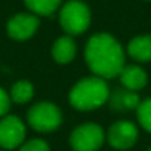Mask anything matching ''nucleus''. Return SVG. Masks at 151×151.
I'll return each mask as SVG.
<instances>
[{"label":"nucleus","mask_w":151,"mask_h":151,"mask_svg":"<svg viewBox=\"0 0 151 151\" xmlns=\"http://www.w3.org/2000/svg\"><path fill=\"white\" fill-rule=\"evenodd\" d=\"M85 58L89 70L101 79H113L124 68V50L107 33H98L88 40Z\"/></svg>","instance_id":"nucleus-1"},{"label":"nucleus","mask_w":151,"mask_h":151,"mask_svg":"<svg viewBox=\"0 0 151 151\" xmlns=\"http://www.w3.org/2000/svg\"><path fill=\"white\" fill-rule=\"evenodd\" d=\"M110 98V88L107 82L98 76L86 77L74 85L70 92V102L76 110L91 111L99 108Z\"/></svg>","instance_id":"nucleus-2"},{"label":"nucleus","mask_w":151,"mask_h":151,"mask_svg":"<svg viewBox=\"0 0 151 151\" xmlns=\"http://www.w3.org/2000/svg\"><path fill=\"white\" fill-rule=\"evenodd\" d=\"M59 22L68 36H79L89 28L91 11L80 0H70L59 12Z\"/></svg>","instance_id":"nucleus-3"},{"label":"nucleus","mask_w":151,"mask_h":151,"mask_svg":"<svg viewBox=\"0 0 151 151\" xmlns=\"http://www.w3.org/2000/svg\"><path fill=\"white\" fill-rule=\"evenodd\" d=\"M28 124L37 132H52L61 126V110L52 102L34 104L27 114Z\"/></svg>","instance_id":"nucleus-4"},{"label":"nucleus","mask_w":151,"mask_h":151,"mask_svg":"<svg viewBox=\"0 0 151 151\" xmlns=\"http://www.w3.org/2000/svg\"><path fill=\"white\" fill-rule=\"evenodd\" d=\"M74 151H96L104 144V130L96 123H85L77 126L70 136Z\"/></svg>","instance_id":"nucleus-5"},{"label":"nucleus","mask_w":151,"mask_h":151,"mask_svg":"<svg viewBox=\"0 0 151 151\" xmlns=\"http://www.w3.org/2000/svg\"><path fill=\"white\" fill-rule=\"evenodd\" d=\"M25 139V124L17 116H5L0 120V147L14 150Z\"/></svg>","instance_id":"nucleus-6"},{"label":"nucleus","mask_w":151,"mask_h":151,"mask_svg":"<svg viewBox=\"0 0 151 151\" xmlns=\"http://www.w3.org/2000/svg\"><path fill=\"white\" fill-rule=\"evenodd\" d=\"M107 139L111 147L117 150H127L138 139V127L127 120L116 122L110 126Z\"/></svg>","instance_id":"nucleus-7"},{"label":"nucleus","mask_w":151,"mask_h":151,"mask_svg":"<svg viewBox=\"0 0 151 151\" xmlns=\"http://www.w3.org/2000/svg\"><path fill=\"white\" fill-rule=\"evenodd\" d=\"M39 28V18L33 14H18L8 21V34L15 40L30 39Z\"/></svg>","instance_id":"nucleus-8"},{"label":"nucleus","mask_w":151,"mask_h":151,"mask_svg":"<svg viewBox=\"0 0 151 151\" xmlns=\"http://www.w3.org/2000/svg\"><path fill=\"white\" fill-rule=\"evenodd\" d=\"M110 107L114 111H129L135 110L139 105V95L133 91H129L126 88L116 89L113 93H110Z\"/></svg>","instance_id":"nucleus-9"},{"label":"nucleus","mask_w":151,"mask_h":151,"mask_svg":"<svg viewBox=\"0 0 151 151\" xmlns=\"http://www.w3.org/2000/svg\"><path fill=\"white\" fill-rule=\"evenodd\" d=\"M120 76V82L123 85V88L129 89V91H141L145 85H147V73L138 67V65H124V68L122 70Z\"/></svg>","instance_id":"nucleus-10"},{"label":"nucleus","mask_w":151,"mask_h":151,"mask_svg":"<svg viewBox=\"0 0 151 151\" xmlns=\"http://www.w3.org/2000/svg\"><path fill=\"white\" fill-rule=\"evenodd\" d=\"M76 52H77V46L76 42L73 40L71 36H62L58 40H55L52 46V58L58 64H68L74 59Z\"/></svg>","instance_id":"nucleus-11"},{"label":"nucleus","mask_w":151,"mask_h":151,"mask_svg":"<svg viewBox=\"0 0 151 151\" xmlns=\"http://www.w3.org/2000/svg\"><path fill=\"white\" fill-rule=\"evenodd\" d=\"M127 53L130 55V58L139 62L151 61V34L132 39L127 45Z\"/></svg>","instance_id":"nucleus-12"},{"label":"nucleus","mask_w":151,"mask_h":151,"mask_svg":"<svg viewBox=\"0 0 151 151\" xmlns=\"http://www.w3.org/2000/svg\"><path fill=\"white\" fill-rule=\"evenodd\" d=\"M33 95H34V88L27 80L17 82L11 89V101H14L15 104H25L33 98Z\"/></svg>","instance_id":"nucleus-13"},{"label":"nucleus","mask_w":151,"mask_h":151,"mask_svg":"<svg viewBox=\"0 0 151 151\" xmlns=\"http://www.w3.org/2000/svg\"><path fill=\"white\" fill-rule=\"evenodd\" d=\"M27 8L36 15H52L62 0H24Z\"/></svg>","instance_id":"nucleus-14"},{"label":"nucleus","mask_w":151,"mask_h":151,"mask_svg":"<svg viewBox=\"0 0 151 151\" xmlns=\"http://www.w3.org/2000/svg\"><path fill=\"white\" fill-rule=\"evenodd\" d=\"M136 116H138L139 124L148 133H151V98L139 102V105L136 108Z\"/></svg>","instance_id":"nucleus-15"},{"label":"nucleus","mask_w":151,"mask_h":151,"mask_svg":"<svg viewBox=\"0 0 151 151\" xmlns=\"http://www.w3.org/2000/svg\"><path fill=\"white\" fill-rule=\"evenodd\" d=\"M19 151H50V150H49V145L43 139H31L25 142Z\"/></svg>","instance_id":"nucleus-16"},{"label":"nucleus","mask_w":151,"mask_h":151,"mask_svg":"<svg viewBox=\"0 0 151 151\" xmlns=\"http://www.w3.org/2000/svg\"><path fill=\"white\" fill-rule=\"evenodd\" d=\"M9 108H11V96L6 93V91L0 88V117L6 116Z\"/></svg>","instance_id":"nucleus-17"},{"label":"nucleus","mask_w":151,"mask_h":151,"mask_svg":"<svg viewBox=\"0 0 151 151\" xmlns=\"http://www.w3.org/2000/svg\"><path fill=\"white\" fill-rule=\"evenodd\" d=\"M148 151H151V148H150V150H148Z\"/></svg>","instance_id":"nucleus-18"}]
</instances>
